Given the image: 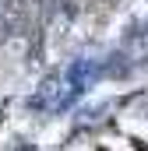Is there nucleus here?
<instances>
[{
  "label": "nucleus",
  "instance_id": "nucleus-1",
  "mask_svg": "<svg viewBox=\"0 0 148 151\" xmlns=\"http://www.w3.org/2000/svg\"><path fill=\"white\" fill-rule=\"evenodd\" d=\"M102 70L113 74V77H120V74H127V63H123V56H110V63H106Z\"/></svg>",
  "mask_w": 148,
  "mask_h": 151
},
{
  "label": "nucleus",
  "instance_id": "nucleus-2",
  "mask_svg": "<svg viewBox=\"0 0 148 151\" xmlns=\"http://www.w3.org/2000/svg\"><path fill=\"white\" fill-rule=\"evenodd\" d=\"M141 32H145V35H148V21H145V25H141Z\"/></svg>",
  "mask_w": 148,
  "mask_h": 151
},
{
  "label": "nucleus",
  "instance_id": "nucleus-3",
  "mask_svg": "<svg viewBox=\"0 0 148 151\" xmlns=\"http://www.w3.org/2000/svg\"><path fill=\"white\" fill-rule=\"evenodd\" d=\"M36 4H49V0H36Z\"/></svg>",
  "mask_w": 148,
  "mask_h": 151
}]
</instances>
